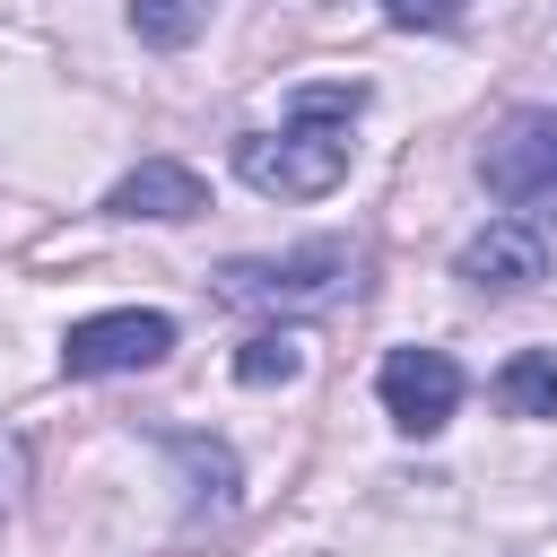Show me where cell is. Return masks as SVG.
Segmentation results:
<instances>
[{
  "mask_svg": "<svg viewBox=\"0 0 557 557\" xmlns=\"http://www.w3.org/2000/svg\"><path fill=\"white\" fill-rule=\"evenodd\" d=\"M366 87H296L278 131H244L235 139V174L270 200H322L348 174V122H357Z\"/></svg>",
  "mask_w": 557,
  "mask_h": 557,
  "instance_id": "obj_1",
  "label": "cell"
},
{
  "mask_svg": "<svg viewBox=\"0 0 557 557\" xmlns=\"http://www.w3.org/2000/svg\"><path fill=\"white\" fill-rule=\"evenodd\" d=\"M479 174H487V191H496L522 226H548V218H557V113H513V122L479 148Z\"/></svg>",
  "mask_w": 557,
  "mask_h": 557,
  "instance_id": "obj_2",
  "label": "cell"
},
{
  "mask_svg": "<svg viewBox=\"0 0 557 557\" xmlns=\"http://www.w3.org/2000/svg\"><path fill=\"white\" fill-rule=\"evenodd\" d=\"M348 270H357V252H348L339 235H322V244H296V252H278V261H226V270H218V296H226V305H313V296H331Z\"/></svg>",
  "mask_w": 557,
  "mask_h": 557,
  "instance_id": "obj_3",
  "label": "cell"
},
{
  "mask_svg": "<svg viewBox=\"0 0 557 557\" xmlns=\"http://www.w3.org/2000/svg\"><path fill=\"white\" fill-rule=\"evenodd\" d=\"M165 348H174V322H165V313L122 305V313H87V322H70V339H61V374H70V383L139 374V366H157Z\"/></svg>",
  "mask_w": 557,
  "mask_h": 557,
  "instance_id": "obj_4",
  "label": "cell"
},
{
  "mask_svg": "<svg viewBox=\"0 0 557 557\" xmlns=\"http://www.w3.org/2000/svg\"><path fill=\"white\" fill-rule=\"evenodd\" d=\"M374 392H383V409H392L400 435H435L461 409V366L444 348H392L383 374H374Z\"/></svg>",
  "mask_w": 557,
  "mask_h": 557,
  "instance_id": "obj_5",
  "label": "cell"
},
{
  "mask_svg": "<svg viewBox=\"0 0 557 557\" xmlns=\"http://www.w3.org/2000/svg\"><path fill=\"white\" fill-rule=\"evenodd\" d=\"M453 270H461L470 287H487V296H522V287L548 278V244H540V226H522V218H487V226L461 244Z\"/></svg>",
  "mask_w": 557,
  "mask_h": 557,
  "instance_id": "obj_6",
  "label": "cell"
},
{
  "mask_svg": "<svg viewBox=\"0 0 557 557\" xmlns=\"http://www.w3.org/2000/svg\"><path fill=\"white\" fill-rule=\"evenodd\" d=\"M209 209V191H200V174L191 165H174V157H148V165H131L113 191H104V218H200Z\"/></svg>",
  "mask_w": 557,
  "mask_h": 557,
  "instance_id": "obj_7",
  "label": "cell"
},
{
  "mask_svg": "<svg viewBox=\"0 0 557 557\" xmlns=\"http://www.w3.org/2000/svg\"><path fill=\"white\" fill-rule=\"evenodd\" d=\"M165 453H174L183 479H191V513H226V505H235L244 470H235V453H226L218 435H165Z\"/></svg>",
  "mask_w": 557,
  "mask_h": 557,
  "instance_id": "obj_8",
  "label": "cell"
},
{
  "mask_svg": "<svg viewBox=\"0 0 557 557\" xmlns=\"http://www.w3.org/2000/svg\"><path fill=\"white\" fill-rule=\"evenodd\" d=\"M496 409L513 418H557V348H522L496 366Z\"/></svg>",
  "mask_w": 557,
  "mask_h": 557,
  "instance_id": "obj_9",
  "label": "cell"
},
{
  "mask_svg": "<svg viewBox=\"0 0 557 557\" xmlns=\"http://www.w3.org/2000/svg\"><path fill=\"white\" fill-rule=\"evenodd\" d=\"M296 374H305V339L296 331H252L235 348V383L244 392H270V383H296Z\"/></svg>",
  "mask_w": 557,
  "mask_h": 557,
  "instance_id": "obj_10",
  "label": "cell"
},
{
  "mask_svg": "<svg viewBox=\"0 0 557 557\" xmlns=\"http://www.w3.org/2000/svg\"><path fill=\"white\" fill-rule=\"evenodd\" d=\"M200 26H209V0H131V35L157 52H183Z\"/></svg>",
  "mask_w": 557,
  "mask_h": 557,
  "instance_id": "obj_11",
  "label": "cell"
},
{
  "mask_svg": "<svg viewBox=\"0 0 557 557\" xmlns=\"http://www.w3.org/2000/svg\"><path fill=\"white\" fill-rule=\"evenodd\" d=\"M461 9L470 0H383V17L409 26V35H444V26H461Z\"/></svg>",
  "mask_w": 557,
  "mask_h": 557,
  "instance_id": "obj_12",
  "label": "cell"
}]
</instances>
